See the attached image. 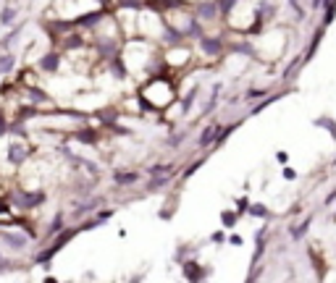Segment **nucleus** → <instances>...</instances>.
Here are the masks:
<instances>
[{"instance_id": "obj_1", "label": "nucleus", "mask_w": 336, "mask_h": 283, "mask_svg": "<svg viewBox=\"0 0 336 283\" xmlns=\"http://www.w3.org/2000/svg\"><path fill=\"white\" fill-rule=\"evenodd\" d=\"M142 97L152 108H166V105L173 103V87L166 79H152L142 87Z\"/></svg>"}, {"instance_id": "obj_2", "label": "nucleus", "mask_w": 336, "mask_h": 283, "mask_svg": "<svg viewBox=\"0 0 336 283\" xmlns=\"http://www.w3.org/2000/svg\"><path fill=\"white\" fill-rule=\"evenodd\" d=\"M76 233H79V228H66V231H63V228H60V231L56 233V241H53L48 249H42L40 255H34V262H37V265H48L50 259L56 257L58 252L63 249V247H66V244L71 241V239H74Z\"/></svg>"}, {"instance_id": "obj_3", "label": "nucleus", "mask_w": 336, "mask_h": 283, "mask_svg": "<svg viewBox=\"0 0 336 283\" xmlns=\"http://www.w3.org/2000/svg\"><path fill=\"white\" fill-rule=\"evenodd\" d=\"M29 155H32V147H27L24 142H11L8 144V160H11V165H21Z\"/></svg>"}, {"instance_id": "obj_4", "label": "nucleus", "mask_w": 336, "mask_h": 283, "mask_svg": "<svg viewBox=\"0 0 336 283\" xmlns=\"http://www.w3.org/2000/svg\"><path fill=\"white\" fill-rule=\"evenodd\" d=\"M45 202V192H21L19 194V207L21 210H32V207H40Z\"/></svg>"}, {"instance_id": "obj_5", "label": "nucleus", "mask_w": 336, "mask_h": 283, "mask_svg": "<svg viewBox=\"0 0 336 283\" xmlns=\"http://www.w3.org/2000/svg\"><path fill=\"white\" fill-rule=\"evenodd\" d=\"M40 68H42V71H48V74L58 71V68H60V52H45V55L40 58Z\"/></svg>"}, {"instance_id": "obj_6", "label": "nucleus", "mask_w": 336, "mask_h": 283, "mask_svg": "<svg viewBox=\"0 0 336 283\" xmlns=\"http://www.w3.org/2000/svg\"><path fill=\"white\" fill-rule=\"evenodd\" d=\"M0 239H3V244H8V247L13 249H24L27 247V241H29V236L27 233H0Z\"/></svg>"}, {"instance_id": "obj_7", "label": "nucleus", "mask_w": 336, "mask_h": 283, "mask_svg": "<svg viewBox=\"0 0 336 283\" xmlns=\"http://www.w3.org/2000/svg\"><path fill=\"white\" fill-rule=\"evenodd\" d=\"M218 131H221V126H218V124H210V126L202 131V136H200V147H210V144L216 142Z\"/></svg>"}, {"instance_id": "obj_8", "label": "nucleus", "mask_w": 336, "mask_h": 283, "mask_svg": "<svg viewBox=\"0 0 336 283\" xmlns=\"http://www.w3.org/2000/svg\"><path fill=\"white\" fill-rule=\"evenodd\" d=\"M140 179V173H126V171H116L113 173V181L118 183V186H126V183H137Z\"/></svg>"}, {"instance_id": "obj_9", "label": "nucleus", "mask_w": 336, "mask_h": 283, "mask_svg": "<svg viewBox=\"0 0 336 283\" xmlns=\"http://www.w3.org/2000/svg\"><path fill=\"white\" fill-rule=\"evenodd\" d=\"M13 68H16V55H13V52L0 55V74H11Z\"/></svg>"}, {"instance_id": "obj_10", "label": "nucleus", "mask_w": 336, "mask_h": 283, "mask_svg": "<svg viewBox=\"0 0 336 283\" xmlns=\"http://www.w3.org/2000/svg\"><path fill=\"white\" fill-rule=\"evenodd\" d=\"M202 50L208 52V55H218L221 50H224V45H221V40H208V37H202Z\"/></svg>"}, {"instance_id": "obj_11", "label": "nucleus", "mask_w": 336, "mask_h": 283, "mask_svg": "<svg viewBox=\"0 0 336 283\" xmlns=\"http://www.w3.org/2000/svg\"><path fill=\"white\" fill-rule=\"evenodd\" d=\"M184 275H187L189 281H202V278H205L202 267L195 265V262H187V265H184Z\"/></svg>"}, {"instance_id": "obj_12", "label": "nucleus", "mask_w": 336, "mask_h": 283, "mask_svg": "<svg viewBox=\"0 0 336 283\" xmlns=\"http://www.w3.org/2000/svg\"><path fill=\"white\" fill-rule=\"evenodd\" d=\"M213 13H216V3H210V0H205V3L197 5V16L200 19H208V16H213Z\"/></svg>"}, {"instance_id": "obj_13", "label": "nucleus", "mask_w": 336, "mask_h": 283, "mask_svg": "<svg viewBox=\"0 0 336 283\" xmlns=\"http://www.w3.org/2000/svg\"><path fill=\"white\" fill-rule=\"evenodd\" d=\"M13 19H16V8H11V5H5L3 11H0V24L3 26H11Z\"/></svg>"}, {"instance_id": "obj_14", "label": "nucleus", "mask_w": 336, "mask_h": 283, "mask_svg": "<svg viewBox=\"0 0 336 283\" xmlns=\"http://www.w3.org/2000/svg\"><path fill=\"white\" fill-rule=\"evenodd\" d=\"M60 228H63V212H58V215L53 218V223H50V228H48V236L53 239V236H56V233L60 231Z\"/></svg>"}, {"instance_id": "obj_15", "label": "nucleus", "mask_w": 336, "mask_h": 283, "mask_svg": "<svg viewBox=\"0 0 336 283\" xmlns=\"http://www.w3.org/2000/svg\"><path fill=\"white\" fill-rule=\"evenodd\" d=\"M82 45H84L82 34H68L66 42H63V48H66V50H74V48H82Z\"/></svg>"}, {"instance_id": "obj_16", "label": "nucleus", "mask_w": 336, "mask_h": 283, "mask_svg": "<svg viewBox=\"0 0 336 283\" xmlns=\"http://www.w3.org/2000/svg\"><path fill=\"white\" fill-rule=\"evenodd\" d=\"M19 79H21V84H24V87H34V84H37V76L29 71V68H24V71L19 74Z\"/></svg>"}, {"instance_id": "obj_17", "label": "nucleus", "mask_w": 336, "mask_h": 283, "mask_svg": "<svg viewBox=\"0 0 336 283\" xmlns=\"http://www.w3.org/2000/svg\"><path fill=\"white\" fill-rule=\"evenodd\" d=\"M19 34H21V26H16V29H11V32H8V34H5V37H3V40H0V48H11V42H13V40H16V37H19Z\"/></svg>"}, {"instance_id": "obj_18", "label": "nucleus", "mask_w": 336, "mask_h": 283, "mask_svg": "<svg viewBox=\"0 0 336 283\" xmlns=\"http://www.w3.org/2000/svg\"><path fill=\"white\" fill-rule=\"evenodd\" d=\"M308 228H310V218L305 220L302 226H297V228H292V231H289V233H292V239H302V236L308 233Z\"/></svg>"}, {"instance_id": "obj_19", "label": "nucleus", "mask_w": 336, "mask_h": 283, "mask_svg": "<svg viewBox=\"0 0 336 283\" xmlns=\"http://www.w3.org/2000/svg\"><path fill=\"white\" fill-rule=\"evenodd\" d=\"M221 220H224L226 228H231L236 223V215H234V212H221Z\"/></svg>"}, {"instance_id": "obj_20", "label": "nucleus", "mask_w": 336, "mask_h": 283, "mask_svg": "<svg viewBox=\"0 0 336 283\" xmlns=\"http://www.w3.org/2000/svg\"><path fill=\"white\" fill-rule=\"evenodd\" d=\"M13 267H16V262H11L8 257H3V255H0V273H5V270H13Z\"/></svg>"}, {"instance_id": "obj_21", "label": "nucleus", "mask_w": 336, "mask_h": 283, "mask_svg": "<svg viewBox=\"0 0 336 283\" xmlns=\"http://www.w3.org/2000/svg\"><path fill=\"white\" fill-rule=\"evenodd\" d=\"M250 212H252V215H257V218H265V215H268V210H265V205H252V207H250Z\"/></svg>"}, {"instance_id": "obj_22", "label": "nucleus", "mask_w": 336, "mask_h": 283, "mask_svg": "<svg viewBox=\"0 0 336 283\" xmlns=\"http://www.w3.org/2000/svg\"><path fill=\"white\" fill-rule=\"evenodd\" d=\"M147 173H150V176H160V173H171V165H168V168H166V165H152V168H150Z\"/></svg>"}, {"instance_id": "obj_23", "label": "nucleus", "mask_w": 336, "mask_h": 283, "mask_svg": "<svg viewBox=\"0 0 336 283\" xmlns=\"http://www.w3.org/2000/svg\"><path fill=\"white\" fill-rule=\"evenodd\" d=\"M200 165H202V163H192V165H189L187 171H184V179H189V176H192V173H195V171H197V168H200Z\"/></svg>"}, {"instance_id": "obj_24", "label": "nucleus", "mask_w": 336, "mask_h": 283, "mask_svg": "<svg viewBox=\"0 0 336 283\" xmlns=\"http://www.w3.org/2000/svg\"><path fill=\"white\" fill-rule=\"evenodd\" d=\"M121 5H129V8H140V0H118Z\"/></svg>"}, {"instance_id": "obj_25", "label": "nucleus", "mask_w": 336, "mask_h": 283, "mask_svg": "<svg viewBox=\"0 0 336 283\" xmlns=\"http://www.w3.org/2000/svg\"><path fill=\"white\" fill-rule=\"evenodd\" d=\"M184 139V134H176V136H171V147H179V142Z\"/></svg>"}, {"instance_id": "obj_26", "label": "nucleus", "mask_w": 336, "mask_h": 283, "mask_svg": "<svg viewBox=\"0 0 336 283\" xmlns=\"http://www.w3.org/2000/svg\"><path fill=\"white\" fill-rule=\"evenodd\" d=\"M334 200H336V192H331V194H328V200H326V202H328V205H331Z\"/></svg>"}, {"instance_id": "obj_27", "label": "nucleus", "mask_w": 336, "mask_h": 283, "mask_svg": "<svg viewBox=\"0 0 336 283\" xmlns=\"http://www.w3.org/2000/svg\"><path fill=\"white\" fill-rule=\"evenodd\" d=\"M100 3H111V0H100Z\"/></svg>"}]
</instances>
